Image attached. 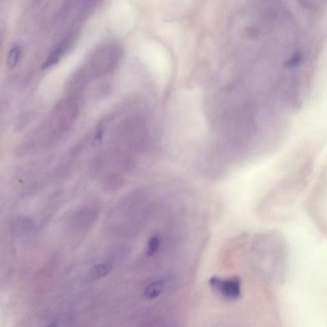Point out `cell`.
<instances>
[{"label": "cell", "mask_w": 327, "mask_h": 327, "mask_svg": "<svg viewBox=\"0 0 327 327\" xmlns=\"http://www.w3.org/2000/svg\"><path fill=\"white\" fill-rule=\"evenodd\" d=\"M313 155L303 158L269 192L263 201L261 210L272 219L287 217L288 209L307 186L313 171Z\"/></svg>", "instance_id": "obj_1"}, {"label": "cell", "mask_w": 327, "mask_h": 327, "mask_svg": "<svg viewBox=\"0 0 327 327\" xmlns=\"http://www.w3.org/2000/svg\"><path fill=\"white\" fill-rule=\"evenodd\" d=\"M122 48L114 43H104L96 48L68 84L72 93H79L88 82L115 71L122 60Z\"/></svg>", "instance_id": "obj_2"}, {"label": "cell", "mask_w": 327, "mask_h": 327, "mask_svg": "<svg viewBox=\"0 0 327 327\" xmlns=\"http://www.w3.org/2000/svg\"><path fill=\"white\" fill-rule=\"evenodd\" d=\"M79 113L78 101L74 96L63 98L53 107L43 125L52 136L58 137L72 126Z\"/></svg>", "instance_id": "obj_3"}, {"label": "cell", "mask_w": 327, "mask_h": 327, "mask_svg": "<svg viewBox=\"0 0 327 327\" xmlns=\"http://www.w3.org/2000/svg\"><path fill=\"white\" fill-rule=\"evenodd\" d=\"M210 286L221 296L229 300H236L241 296L242 281L239 277L222 280L212 277L209 280Z\"/></svg>", "instance_id": "obj_4"}, {"label": "cell", "mask_w": 327, "mask_h": 327, "mask_svg": "<svg viewBox=\"0 0 327 327\" xmlns=\"http://www.w3.org/2000/svg\"><path fill=\"white\" fill-rule=\"evenodd\" d=\"M77 29L73 28L64 36L52 50L43 64V68H48L58 63L61 57L65 55L74 43L77 36Z\"/></svg>", "instance_id": "obj_5"}, {"label": "cell", "mask_w": 327, "mask_h": 327, "mask_svg": "<svg viewBox=\"0 0 327 327\" xmlns=\"http://www.w3.org/2000/svg\"><path fill=\"white\" fill-rule=\"evenodd\" d=\"M22 54L21 47L19 45H13L9 50L6 57V65L10 68L15 67L19 62Z\"/></svg>", "instance_id": "obj_6"}, {"label": "cell", "mask_w": 327, "mask_h": 327, "mask_svg": "<svg viewBox=\"0 0 327 327\" xmlns=\"http://www.w3.org/2000/svg\"><path fill=\"white\" fill-rule=\"evenodd\" d=\"M163 283L161 281H157L148 286L145 292L146 298L153 299L156 298L161 295L163 290Z\"/></svg>", "instance_id": "obj_7"}, {"label": "cell", "mask_w": 327, "mask_h": 327, "mask_svg": "<svg viewBox=\"0 0 327 327\" xmlns=\"http://www.w3.org/2000/svg\"><path fill=\"white\" fill-rule=\"evenodd\" d=\"M111 271V267L107 264H99L96 265L91 271V276L93 278H100L107 275Z\"/></svg>", "instance_id": "obj_8"}, {"label": "cell", "mask_w": 327, "mask_h": 327, "mask_svg": "<svg viewBox=\"0 0 327 327\" xmlns=\"http://www.w3.org/2000/svg\"><path fill=\"white\" fill-rule=\"evenodd\" d=\"M45 327H57V325H56V324H54V323L50 324L48 325V326H47Z\"/></svg>", "instance_id": "obj_9"}]
</instances>
